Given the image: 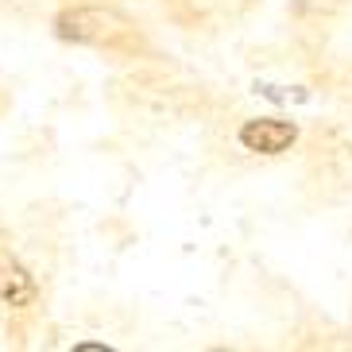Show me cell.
I'll return each mask as SVG.
<instances>
[{"label": "cell", "mask_w": 352, "mask_h": 352, "mask_svg": "<svg viewBox=\"0 0 352 352\" xmlns=\"http://www.w3.org/2000/svg\"><path fill=\"white\" fill-rule=\"evenodd\" d=\"M298 140V128L290 120H248L240 128V144L256 155H279Z\"/></svg>", "instance_id": "cell-1"}, {"label": "cell", "mask_w": 352, "mask_h": 352, "mask_svg": "<svg viewBox=\"0 0 352 352\" xmlns=\"http://www.w3.org/2000/svg\"><path fill=\"white\" fill-rule=\"evenodd\" d=\"M109 16L104 12H89V8H78V12H66L63 20H58V35L63 39H74V43H97L104 39V28Z\"/></svg>", "instance_id": "cell-2"}, {"label": "cell", "mask_w": 352, "mask_h": 352, "mask_svg": "<svg viewBox=\"0 0 352 352\" xmlns=\"http://www.w3.org/2000/svg\"><path fill=\"white\" fill-rule=\"evenodd\" d=\"M0 298L8 302V306H32L35 302V279L20 263H12L4 275H0Z\"/></svg>", "instance_id": "cell-3"}]
</instances>
